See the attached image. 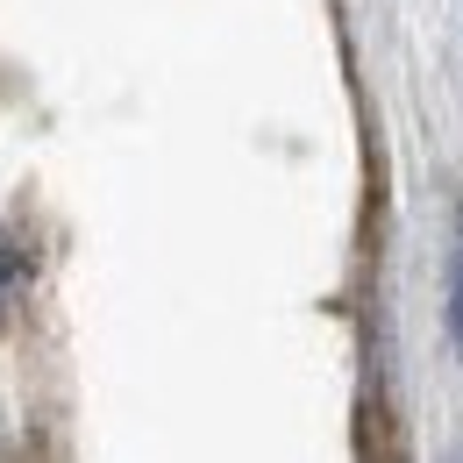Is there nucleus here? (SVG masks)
<instances>
[{
  "instance_id": "f257e3e1",
  "label": "nucleus",
  "mask_w": 463,
  "mask_h": 463,
  "mask_svg": "<svg viewBox=\"0 0 463 463\" xmlns=\"http://www.w3.org/2000/svg\"><path fill=\"white\" fill-rule=\"evenodd\" d=\"M36 279V242L22 229H0V321H7V307H14V292Z\"/></svg>"
},
{
  "instance_id": "f03ea898",
  "label": "nucleus",
  "mask_w": 463,
  "mask_h": 463,
  "mask_svg": "<svg viewBox=\"0 0 463 463\" xmlns=\"http://www.w3.org/2000/svg\"><path fill=\"white\" fill-rule=\"evenodd\" d=\"M449 335H457V356H463V242H457V264H449Z\"/></svg>"
}]
</instances>
